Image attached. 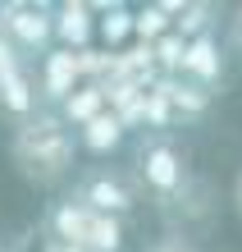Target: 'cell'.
Masks as SVG:
<instances>
[{
	"mask_svg": "<svg viewBox=\"0 0 242 252\" xmlns=\"http://www.w3.org/2000/svg\"><path fill=\"white\" fill-rule=\"evenodd\" d=\"M9 160L19 165V174L37 188L59 184L78 160V138L73 128L59 120V110H37L32 120H23L9 138Z\"/></svg>",
	"mask_w": 242,
	"mask_h": 252,
	"instance_id": "cell-1",
	"label": "cell"
},
{
	"mask_svg": "<svg viewBox=\"0 0 242 252\" xmlns=\"http://www.w3.org/2000/svg\"><path fill=\"white\" fill-rule=\"evenodd\" d=\"M133 165H137V184L151 192L156 202H178L188 192V156L169 133H142L133 147Z\"/></svg>",
	"mask_w": 242,
	"mask_h": 252,
	"instance_id": "cell-2",
	"label": "cell"
},
{
	"mask_svg": "<svg viewBox=\"0 0 242 252\" xmlns=\"http://www.w3.org/2000/svg\"><path fill=\"white\" fill-rule=\"evenodd\" d=\"M0 37L23 55H51L55 41V9L46 5H27V0H9L0 5Z\"/></svg>",
	"mask_w": 242,
	"mask_h": 252,
	"instance_id": "cell-3",
	"label": "cell"
},
{
	"mask_svg": "<svg viewBox=\"0 0 242 252\" xmlns=\"http://www.w3.org/2000/svg\"><path fill=\"white\" fill-rule=\"evenodd\" d=\"M73 202L87 206V211H96V216L124 220L133 206H137V188H133L128 174H119L110 165H92V170L78 174V184H73Z\"/></svg>",
	"mask_w": 242,
	"mask_h": 252,
	"instance_id": "cell-4",
	"label": "cell"
},
{
	"mask_svg": "<svg viewBox=\"0 0 242 252\" xmlns=\"http://www.w3.org/2000/svg\"><path fill=\"white\" fill-rule=\"evenodd\" d=\"M87 78H82V64H78V51H64V46H51V55H41V73H37V92L46 101H64L78 92Z\"/></svg>",
	"mask_w": 242,
	"mask_h": 252,
	"instance_id": "cell-5",
	"label": "cell"
},
{
	"mask_svg": "<svg viewBox=\"0 0 242 252\" xmlns=\"http://www.w3.org/2000/svg\"><path fill=\"white\" fill-rule=\"evenodd\" d=\"M178 78H188L196 87H206V92H215L224 83V46L215 32H201L188 41V60H183V73Z\"/></svg>",
	"mask_w": 242,
	"mask_h": 252,
	"instance_id": "cell-6",
	"label": "cell"
},
{
	"mask_svg": "<svg viewBox=\"0 0 242 252\" xmlns=\"http://www.w3.org/2000/svg\"><path fill=\"white\" fill-rule=\"evenodd\" d=\"M92 37H96V5H82V0L55 5V41L64 51H92Z\"/></svg>",
	"mask_w": 242,
	"mask_h": 252,
	"instance_id": "cell-7",
	"label": "cell"
},
{
	"mask_svg": "<svg viewBox=\"0 0 242 252\" xmlns=\"http://www.w3.org/2000/svg\"><path fill=\"white\" fill-rule=\"evenodd\" d=\"M92 216L87 206H78L73 197L55 202L46 211V239L51 243H64V248H87V229H92Z\"/></svg>",
	"mask_w": 242,
	"mask_h": 252,
	"instance_id": "cell-8",
	"label": "cell"
},
{
	"mask_svg": "<svg viewBox=\"0 0 242 252\" xmlns=\"http://www.w3.org/2000/svg\"><path fill=\"white\" fill-rule=\"evenodd\" d=\"M37 78L32 73H27V64L23 69H14V73H5V78H0V110L9 115V120H32L37 115Z\"/></svg>",
	"mask_w": 242,
	"mask_h": 252,
	"instance_id": "cell-9",
	"label": "cell"
},
{
	"mask_svg": "<svg viewBox=\"0 0 242 252\" xmlns=\"http://www.w3.org/2000/svg\"><path fill=\"white\" fill-rule=\"evenodd\" d=\"M160 87H164V96L174 106V120H183V124L206 120L210 106H215V92H206V87H196L188 78H160Z\"/></svg>",
	"mask_w": 242,
	"mask_h": 252,
	"instance_id": "cell-10",
	"label": "cell"
},
{
	"mask_svg": "<svg viewBox=\"0 0 242 252\" xmlns=\"http://www.w3.org/2000/svg\"><path fill=\"white\" fill-rule=\"evenodd\" d=\"M174 14H183V0H160V5L133 9V37H137V46H156L164 32H174Z\"/></svg>",
	"mask_w": 242,
	"mask_h": 252,
	"instance_id": "cell-11",
	"label": "cell"
},
{
	"mask_svg": "<svg viewBox=\"0 0 242 252\" xmlns=\"http://www.w3.org/2000/svg\"><path fill=\"white\" fill-rule=\"evenodd\" d=\"M110 110V96H105V83H82L78 92H73L64 106H59V120L73 124V128H82V124H92L96 115Z\"/></svg>",
	"mask_w": 242,
	"mask_h": 252,
	"instance_id": "cell-12",
	"label": "cell"
},
{
	"mask_svg": "<svg viewBox=\"0 0 242 252\" xmlns=\"http://www.w3.org/2000/svg\"><path fill=\"white\" fill-rule=\"evenodd\" d=\"M96 37L105 41V51L119 55V51H128V41H133V9L128 5H96Z\"/></svg>",
	"mask_w": 242,
	"mask_h": 252,
	"instance_id": "cell-13",
	"label": "cell"
},
{
	"mask_svg": "<svg viewBox=\"0 0 242 252\" xmlns=\"http://www.w3.org/2000/svg\"><path fill=\"white\" fill-rule=\"evenodd\" d=\"M124 124H119V115L114 110H105V115H96L92 124H82L78 128V147H87V152H96V156H110L119 142H124Z\"/></svg>",
	"mask_w": 242,
	"mask_h": 252,
	"instance_id": "cell-14",
	"label": "cell"
},
{
	"mask_svg": "<svg viewBox=\"0 0 242 252\" xmlns=\"http://www.w3.org/2000/svg\"><path fill=\"white\" fill-rule=\"evenodd\" d=\"M124 248H128L124 220H114V216H92V229H87V248H82V252H124Z\"/></svg>",
	"mask_w": 242,
	"mask_h": 252,
	"instance_id": "cell-15",
	"label": "cell"
},
{
	"mask_svg": "<svg viewBox=\"0 0 242 252\" xmlns=\"http://www.w3.org/2000/svg\"><path fill=\"white\" fill-rule=\"evenodd\" d=\"M151 55H156L160 78H178V73H183V60H188V41L178 32H164L156 46H151Z\"/></svg>",
	"mask_w": 242,
	"mask_h": 252,
	"instance_id": "cell-16",
	"label": "cell"
},
{
	"mask_svg": "<svg viewBox=\"0 0 242 252\" xmlns=\"http://www.w3.org/2000/svg\"><path fill=\"white\" fill-rule=\"evenodd\" d=\"M210 5H183V14L174 19V32L183 37V41H192V37H201V32H210Z\"/></svg>",
	"mask_w": 242,
	"mask_h": 252,
	"instance_id": "cell-17",
	"label": "cell"
},
{
	"mask_svg": "<svg viewBox=\"0 0 242 252\" xmlns=\"http://www.w3.org/2000/svg\"><path fill=\"white\" fill-rule=\"evenodd\" d=\"M142 252H201L192 239H183V234H160V239H151Z\"/></svg>",
	"mask_w": 242,
	"mask_h": 252,
	"instance_id": "cell-18",
	"label": "cell"
},
{
	"mask_svg": "<svg viewBox=\"0 0 242 252\" xmlns=\"http://www.w3.org/2000/svg\"><path fill=\"white\" fill-rule=\"evenodd\" d=\"M229 46L242 55V5L233 9V19H229Z\"/></svg>",
	"mask_w": 242,
	"mask_h": 252,
	"instance_id": "cell-19",
	"label": "cell"
},
{
	"mask_svg": "<svg viewBox=\"0 0 242 252\" xmlns=\"http://www.w3.org/2000/svg\"><path fill=\"white\" fill-rule=\"evenodd\" d=\"M233 211H238V220H242V170L233 174Z\"/></svg>",
	"mask_w": 242,
	"mask_h": 252,
	"instance_id": "cell-20",
	"label": "cell"
},
{
	"mask_svg": "<svg viewBox=\"0 0 242 252\" xmlns=\"http://www.w3.org/2000/svg\"><path fill=\"white\" fill-rule=\"evenodd\" d=\"M46 252H82V248H64V243H51L46 239Z\"/></svg>",
	"mask_w": 242,
	"mask_h": 252,
	"instance_id": "cell-21",
	"label": "cell"
},
{
	"mask_svg": "<svg viewBox=\"0 0 242 252\" xmlns=\"http://www.w3.org/2000/svg\"><path fill=\"white\" fill-rule=\"evenodd\" d=\"M0 252H5V243H0Z\"/></svg>",
	"mask_w": 242,
	"mask_h": 252,
	"instance_id": "cell-22",
	"label": "cell"
}]
</instances>
